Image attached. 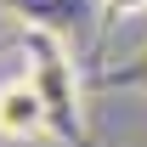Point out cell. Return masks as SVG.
Returning a JSON list of instances; mask_svg holds the SVG:
<instances>
[{
    "label": "cell",
    "instance_id": "3957f363",
    "mask_svg": "<svg viewBox=\"0 0 147 147\" xmlns=\"http://www.w3.org/2000/svg\"><path fill=\"white\" fill-rule=\"evenodd\" d=\"M108 11H119V17H130V11H147V0H108Z\"/></svg>",
    "mask_w": 147,
    "mask_h": 147
},
{
    "label": "cell",
    "instance_id": "7a4b0ae2",
    "mask_svg": "<svg viewBox=\"0 0 147 147\" xmlns=\"http://www.w3.org/2000/svg\"><path fill=\"white\" fill-rule=\"evenodd\" d=\"M45 125H51V113H45V96L34 91V79H11V85H0V136L28 142V136H40Z\"/></svg>",
    "mask_w": 147,
    "mask_h": 147
},
{
    "label": "cell",
    "instance_id": "6da1fadb",
    "mask_svg": "<svg viewBox=\"0 0 147 147\" xmlns=\"http://www.w3.org/2000/svg\"><path fill=\"white\" fill-rule=\"evenodd\" d=\"M28 79H34V91L45 96V113L57 119V130H62V136H79V91H74V74H68V62H62L57 45L40 40Z\"/></svg>",
    "mask_w": 147,
    "mask_h": 147
}]
</instances>
